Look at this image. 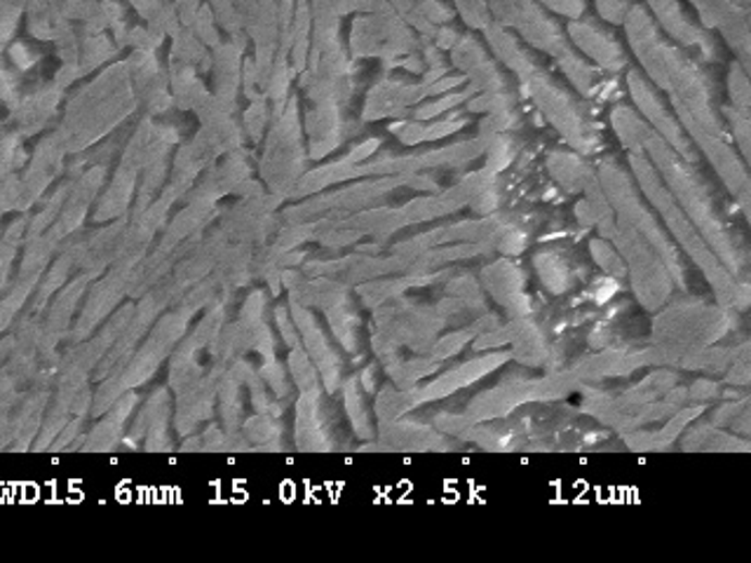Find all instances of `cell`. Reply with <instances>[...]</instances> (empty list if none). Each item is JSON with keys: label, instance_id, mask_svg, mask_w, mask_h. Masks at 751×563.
<instances>
[{"label": "cell", "instance_id": "6da1fadb", "mask_svg": "<svg viewBox=\"0 0 751 563\" xmlns=\"http://www.w3.org/2000/svg\"><path fill=\"white\" fill-rule=\"evenodd\" d=\"M543 3H547L552 10L566 14V17H570V20H576L578 14L582 12L580 0H543Z\"/></svg>", "mask_w": 751, "mask_h": 563}]
</instances>
